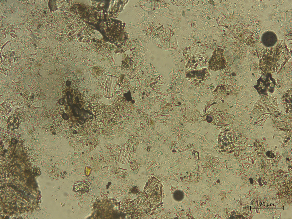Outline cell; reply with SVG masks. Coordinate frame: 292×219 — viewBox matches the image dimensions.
<instances>
[{"label":"cell","instance_id":"1","mask_svg":"<svg viewBox=\"0 0 292 219\" xmlns=\"http://www.w3.org/2000/svg\"><path fill=\"white\" fill-rule=\"evenodd\" d=\"M225 67V61L222 53L219 51H216L209 61V69L216 71L224 69Z\"/></svg>","mask_w":292,"mask_h":219},{"label":"cell","instance_id":"2","mask_svg":"<svg viewBox=\"0 0 292 219\" xmlns=\"http://www.w3.org/2000/svg\"><path fill=\"white\" fill-rule=\"evenodd\" d=\"M208 71L206 69L198 70L189 71L186 74L187 77L203 80L209 76Z\"/></svg>","mask_w":292,"mask_h":219}]
</instances>
